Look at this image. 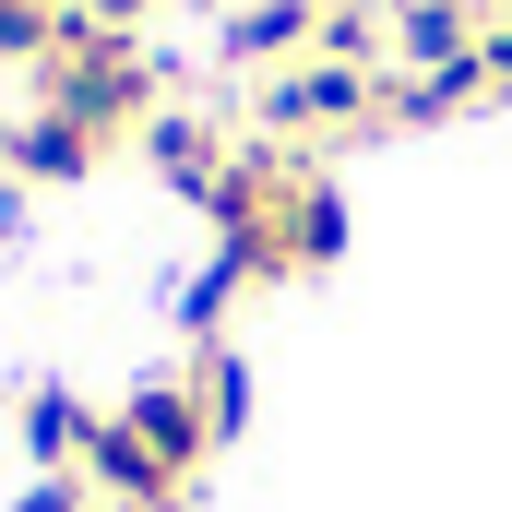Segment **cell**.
Segmentation results:
<instances>
[{
    "label": "cell",
    "mask_w": 512,
    "mask_h": 512,
    "mask_svg": "<svg viewBox=\"0 0 512 512\" xmlns=\"http://www.w3.org/2000/svg\"><path fill=\"white\" fill-rule=\"evenodd\" d=\"M203 453H215V417H203L191 370H155V382H131L120 405L96 417L84 477H96V501H108V512H179V501H191V477H203Z\"/></svg>",
    "instance_id": "cell-1"
},
{
    "label": "cell",
    "mask_w": 512,
    "mask_h": 512,
    "mask_svg": "<svg viewBox=\"0 0 512 512\" xmlns=\"http://www.w3.org/2000/svg\"><path fill=\"white\" fill-rule=\"evenodd\" d=\"M24 453H36V477H84V453H96V405L60 382L24 393Z\"/></svg>",
    "instance_id": "cell-7"
},
{
    "label": "cell",
    "mask_w": 512,
    "mask_h": 512,
    "mask_svg": "<svg viewBox=\"0 0 512 512\" xmlns=\"http://www.w3.org/2000/svg\"><path fill=\"white\" fill-rule=\"evenodd\" d=\"M477 72H489V108H512V12L489 0V36H477Z\"/></svg>",
    "instance_id": "cell-11"
},
{
    "label": "cell",
    "mask_w": 512,
    "mask_h": 512,
    "mask_svg": "<svg viewBox=\"0 0 512 512\" xmlns=\"http://www.w3.org/2000/svg\"><path fill=\"white\" fill-rule=\"evenodd\" d=\"M310 48H322V0H227V36H215L227 72H286Z\"/></svg>",
    "instance_id": "cell-5"
},
{
    "label": "cell",
    "mask_w": 512,
    "mask_h": 512,
    "mask_svg": "<svg viewBox=\"0 0 512 512\" xmlns=\"http://www.w3.org/2000/svg\"><path fill=\"white\" fill-rule=\"evenodd\" d=\"M262 143H346V131H382V72L370 60H334V48H310V60H286V72H262L251 96Z\"/></svg>",
    "instance_id": "cell-3"
},
{
    "label": "cell",
    "mask_w": 512,
    "mask_h": 512,
    "mask_svg": "<svg viewBox=\"0 0 512 512\" xmlns=\"http://www.w3.org/2000/svg\"><path fill=\"white\" fill-rule=\"evenodd\" d=\"M143 155H155V179H167V191H191V203H215V179H227V155H239V131L191 120V108H155V131H143Z\"/></svg>",
    "instance_id": "cell-6"
},
{
    "label": "cell",
    "mask_w": 512,
    "mask_h": 512,
    "mask_svg": "<svg viewBox=\"0 0 512 512\" xmlns=\"http://www.w3.org/2000/svg\"><path fill=\"white\" fill-rule=\"evenodd\" d=\"M36 84V108H72L84 131H108V143H131V131H155V60H143V36H120V24H72L60 48H48V72H24Z\"/></svg>",
    "instance_id": "cell-2"
},
{
    "label": "cell",
    "mask_w": 512,
    "mask_h": 512,
    "mask_svg": "<svg viewBox=\"0 0 512 512\" xmlns=\"http://www.w3.org/2000/svg\"><path fill=\"white\" fill-rule=\"evenodd\" d=\"M84 24V0H0V72H48V48Z\"/></svg>",
    "instance_id": "cell-9"
},
{
    "label": "cell",
    "mask_w": 512,
    "mask_h": 512,
    "mask_svg": "<svg viewBox=\"0 0 512 512\" xmlns=\"http://www.w3.org/2000/svg\"><path fill=\"white\" fill-rule=\"evenodd\" d=\"M108 155H120L108 131H84L72 108H36V96L0 120V179H12V191H72V179H96Z\"/></svg>",
    "instance_id": "cell-4"
},
{
    "label": "cell",
    "mask_w": 512,
    "mask_h": 512,
    "mask_svg": "<svg viewBox=\"0 0 512 512\" xmlns=\"http://www.w3.org/2000/svg\"><path fill=\"white\" fill-rule=\"evenodd\" d=\"M12 512H96V477H36Z\"/></svg>",
    "instance_id": "cell-12"
},
{
    "label": "cell",
    "mask_w": 512,
    "mask_h": 512,
    "mask_svg": "<svg viewBox=\"0 0 512 512\" xmlns=\"http://www.w3.org/2000/svg\"><path fill=\"white\" fill-rule=\"evenodd\" d=\"M191 393H203V417H215V441H239L251 429V358L215 334V346H191Z\"/></svg>",
    "instance_id": "cell-10"
},
{
    "label": "cell",
    "mask_w": 512,
    "mask_h": 512,
    "mask_svg": "<svg viewBox=\"0 0 512 512\" xmlns=\"http://www.w3.org/2000/svg\"><path fill=\"white\" fill-rule=\"evenodd\" d=\"M84 12H96V24H120V36H143V24H155L167 0H84Z\"/></svg>",
    "instance_id": "cell-13"
},
{
    "label": "cell",
    "mask_w": 512,
    "mask_h": 512,
    "mask_svg": "<svg viewBox=\"0 0 512 512\" xmlns=\"http://www.w3.org/2000/svg\"><path fill=\"white\" fill-rule=\"evenodd\" d=\"M334 251H346V191H334V167H310V179H298V203H286V262H298V274H322Z\"/></svg>",
    "instance_id": "cell-8"
}]
</instances>
